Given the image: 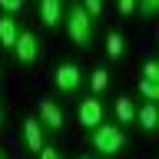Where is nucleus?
Returning a JSON list of instances; mask_svg holds the SVG:
<instances>
[{
  "label": "nucleus",
  "mask_w": 159,
  "mask_h": 159,
  "mask_svg": "<svg viewBox=\"0 0 159 159\" xmlns=\"http://www.w3.org/2000/svg\"><path fill=\"white\" fill-rule=\"evenodd\" d=\"M83 83H86V63L73 53H60V57L50 60L47 66V86L50 96H57L60 103H73V99L83 93Z\"/></svg>",
  "instance_id": "1"
},
{
  "label": "nucleus",
  "mask_w": 159,
  "mask_h": 159,
  "mask_svg": "<svg viewBox=\"0 0 159 159\" xmlns=\"http://www.w3.org/2000/svg\"><path fill=\"white\" fill-rule=\"evenodd\" d=\"M83 149L96 152L99 159H116V156H126L129 149H133V136H129L123 126H116L113 119H106V123H99L93 133L83 136Z\"/></svg>",
  "instance_id": "2"
},
{
  "label": "nucleus",
  "mask_w": 159,
  "mask_h": 159,
  "mask_svg": "<svg viewBox=\"0 0 159 159\" xmlns=\"http://www.w3.org/2000/svg\"><path fill=\"white\" fill-rule=\"evenodd\" d=\"M43 53H47L43 33H40L37 27L23 23V30H20V37H17V43H13L7 60H10V66L17 70V73H33V70L43 63Z\"/></svg>",
  "instance_id": "3"
},
{
  "label": "nucleus",
  "mask_w": 159,
  "mask_h": 159,
  "mask_svg": "<svg viewBox=\"0 0 159 159\" xmlns=\"http://www.w3.org/2000/svg\"><path fill=\"white\" fill-rule=\"evenodd\" d=\"M63 37L70 40L73 50L89 53V50H96V43H99V27L83 13L80 3H70L66 7V20H63Z\"/></svg>",
  "instance_id": "4"
},
{
  "label": "nucleus",
  "mask_w": 159,
  "mask_h": 159,
  "mask_svg": "<svg viewBox=\"0 0 159 159\" xmlns=\"http://www.w3.org/2000/svg\"><path fill=\"white\" fill-rule=\"evenodd\" d=\"M70 119L76 123V129L86 136V133H93V129L99 126V123H106L109 119V106L103 96H89V93H80L73 103H70Z\"/></svg>",
  "instance_id": "5"
},
{
  "label": "nucleus",
  "mask_w": 159,
  "mask_h": 159,
  "mask_svg": "<svg viewBox=\"0 0 159 159\" xmlns=\"http://www.w3.org/2000/svg\"><path fill=\"white\" fill-rule=\"evenodd\" d=\"M33 116L40 119V126L47 129V136H53V139L60 133H66V126H70V106L60 103L57 96H50V93H40L33 99Z\"/></svg>",
  "instance_id": "6"
},
{
  "label": "nucleus",
  "mask_w": 159,
  "mask_h": 159,
  "mask_svg": "<svg viewBox=\"0 0 159 159\" xmlns=\"http://www.w3.org/2000/svg\"><path fill=\"white\" fill-rule=\"evenodd\" d=\"M99 50H103L106 63L116 70V66H123L129 60V53H133V37H129L123 27H109V30H103V37H99Z\"/></svg>",
  "instance_id": "7"
},
{
  "label": "nucleus",
  "mask_w": 159,
  "mask_h": 159,
  "mask_svg": "<svg viewBox=\"0 0 159 159\" xmlns=\"http://www.w3.org/2000/svg\"><path fill=\"white\" fill-rule=\"evenodd\" d=\"M17 139H20V152L27 159H33L40 149L47 146V139H53V136H47V129L40 126V119L33 116V109H30V113H23L20 123H17Z\"/></svg>",
  "instance_id": "8"
},
{
  "label": "nucleus",
  "mask_w": 159,
  "mask_h": 159,
  "mask_svg": "<svg viewBox=\"0 0 159 159\" xmlns=\"http://www.w3.org/2000/svg\"><path fill=\"white\" fill-rule=\"evenodd\" d=\"M66 0H40L37 7H33V20H37V27L50 37H57L63 33V20H66Z\"/></svg>",
  "instance_id": "9"
},
{
  "label": "nucleus",
  "mask_w": 159,
  "mask_h": 159,
  "mask_svg": "<svg viewBox=\"0 0 159 159\" xmlns=\"http://www.w3.org/2000/svg\"><path fill=\"white\" fill-rule=\"evenodd\" d=\"M113 86H116V70L109 66V63L86 66V83H83V93L106 99V93H113Z\"/></svg>",
  "instance_id": "10"
},
{
  "label": "nucleus",
  "mask_w": 159,
  "mask_h": 159,
  "mask_svg": "<svg viewBox=\"0 0 159 159\" xmlns=\"http://www.w3.org/2000/svg\"><path fill=\"white\" fill-rule=\"evenodd\" d=\"M109 119L129 133L133 129V119H136V99L129 96V93H116V96L109 99Z\"/></svg>",
  "instance_id": "11"
},
{
  "label": "nucleus",
  "mask_w": 159,
  "mask_h": 159,
  "mask_svg": "<svg viewBox=\"0 0 159 159\" xmlns=\"http://www.w3.org/2000/svg\"><path fill=\"white\" fill-rule=\"evenodd\" d=\"M156 123H159V103H136V119H133V126L139 129V136L152 139L156 136Z\"/></svg>",
  "instance_id": "12"
},
{
  "label": "nucleus",
  "mask_w": 159,
  "mask_h": 159,
  "mask_svg": "<svg viewBox=\"0 0 159 159\" xmlns=\"http://www.w3.org/2000/svg\"><path fill=\"white\" fill-rule=\"evenodd\" d=\"M20 30H23V20L20 17H7V13H0V57H10V50L17 43Z\"/></svg>",
  "instance_id": "13"
},
{
  "label": "nucleus",
  "mask_w": 159,
  "mask_h": 159,
  "mask_svg": "<svg viewBox=\"0 0 159 159\" xmlns=\"http://www.w3.org/2000/svg\"><path fill=\"white\" fill-rule=\"evenodd\" d=\"M33 159H70V149L60 143V139H47V146L40 149Z\"/></svg>",
  "instance_id": "14"
},
{
  "label": "nucleus",
  "mask_w": 159,
  "mask_h": 159,
  "mask_svg": "<svg viewBox=\"0 0 159 159\" xmlns=\"http://www.w3.org/2000/svg\"><path fill=\"white\" fill-rule=\"evenodd\" d=\"M136 96H139V103H159V83L136 80Z\"/></svg>",
  "instance_id": "15"
},
{
  "label": "nucleus",
  "mask_w": 159,
  "mask_h": 159,
  "mask_svg": "<svg viewBox=\"0 0 159 159\" xmlns=\"http://www.w3.org/2000/svg\"><path fill=\"white\" fill-rule=\"evenodd\" d=\"M0 13H7V17H27L30 13V3H23V0H0Z\"/></svg>",
  "instance_id": "16"
},
{
  "label": "nucleus",
  "mask_w": 159,
  "mask_h": 159,
  "mask_svg": "<svg viewBox=\"0 0 159 159\" xmlns=\"http://www.w3.org/2000/svg\"><path fill=\"white\" fill-rule=\"evenodd\" d=\"M80 7H83V13H86V17L93 20L96 27H99V20L106 17V7H103L99 0H80Z\"/></svg>",
  "instance_id": "17"
},
{
  "label": "nucleus",
  "mask_w": 159,
  "mask_h": 159,
  "mask_svg": "<svg viewBox=\"0 0 159 159\" xmlns=\"http://www.w3.org/2000/svg\"><path fill=\"white\" fill-rule=\"evenodd\" d=\"M156 10H159L156 0H136V17L143 20V23H149V20L156 17Z\"/></svg>",
  "instance_id": "18"
},
{
  "label": "nucleus",
  "mask_w": 159,
  "mask_h": 159,
  "mask_svg": "<svg viewBox=\"0 0 159 159\" xmlns=\"http://www.w3.org/2000/svg\"><path fill=\"white\" fill-rule=\"evenodd\" d=\"M139 80H146V83H159V63L156 60H143V66H139Z\"/></svg>",
  "instance_id": "19"
},
{
  "label": "nucleus",
  "mask_w": 159,
  "mask_h": 159,
  "mask_svg": "<svg viewBox=\"0 0 159 159\" xmlns=\"http://www.w3.org/2000/svg\"><path fill=\"white\" fill-rule=\"evenodd\" d=\"M10 113H13V99L7 96V89H0V133L7 129V123H10Z\"/></svg>",
  "instance_id": "20"
},
{
  "label": "nucleus",
  "mask_w": 159,
  "mask_h": 159,
  "mask_svg": "<svg viewBox=\"0 0 159 159\" xmlns=\"http://www.w3.org/2000/svg\"><path fill=\"white\" fill-rule=\"evenodd\" d=\"M116 17H136V0H119L116 3Z\"/></svg>",
  "instance_id": "21"
},
{
  "label": "nucleus",
  "mask_w": 159,
  "mask_h": 159,
  "mask_svg": "<svg viewBox=\"0 0 159 159\" xmlns=\"http://www.w3.org/2000/svg\"><path fill=\"white\" fill-rule=\"evenodd\" d=\"M70 159H99V156H96V152H89V149H83V146H80L76 152H70Z\"/></svg>",
  "instance_id": "22"
},
{
  "label": "nucleus",
  "mask_w": 159,
  "mask_h": 159,
  "mask_svg": "<svg viewBox=\"0 0 159 159\" xmlns=\"http://www.w3.org/2000/svg\"><path fill=\"white\" fill-rule=\"evenodd\" d=\"M3 83H7V63H3V57H0V89H3Z\"/></svg>",
  "instance_id": "23"
},
{
  "label": "nucleus",
  "mask_w": 159,
  "mask_h": 159,
  "mask_svg": "<svg viewBox=\"0 0 159 159\" xmlns=\"http://www.w3.org/2000/svg\"><path fill=\"white\" fill-rule=\"evenodd\" d=\"M7 156V143H3V139H0V159Z\"/></svg>",
  "instance_id": "24"
},
{
  "label": "nucleus",
  "mask_w": 159,
  "mask_h": 159,
  "mask_svg": "<svg viewBox=\"0 0 159 159\" xmlns=\"http://www.w3.org/2000/svg\"><path fill=\"white\" fill-rule=\"evenodd\" d=\"M3 159H13V152H10V149H7V156H3Z\"/></svg>",
  "instance_id": "25"
},
{
  "label": "nucleus",
  "mask_w": 159,
  "mask_h": 159,
  "mask_svg": "<svg viewBox=\"0 0 159 159\" xmlns=\"http://www.w3.org/2000/svg\"><path fill=\"white\" fill-rule=\"evenodd\" d=\"M13 159H20V156H17V152H13Z\"/></svg>",
  "instance_id": "26"
}]
</instances>
